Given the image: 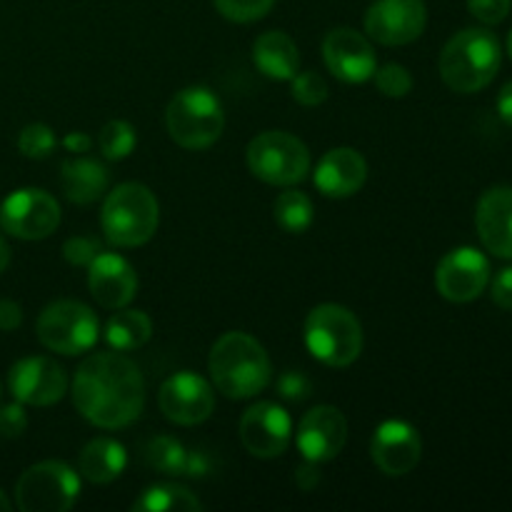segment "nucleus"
<instances>
[{
  "mask_svg": "<svg viewBox=\"0 0 512 512\" xmlns=\"http://www.w3.org/2000/svg\"><path fill=\"white\" fill-rule=\"evenodd\" d=\"M73 403L95 428H128L145 408L143 373L118 350L90 355L75 373Z\"/></svg>",
  "mask_w": 512,
  "mask_h": 512,
  "instance_id": "nucleus-1",
  "label": "nucleus"
},
{
  "mask_svg": "<svg viewBox=\"0 0 512 512\" xmlns=\"http://www.w3.org/2000/svg\"><path fill=\"white\" fill-rule=\"evenodd\" d=\"M208 373L225 398L248 400L268 388L273 380V365L253 335L233 330L215 340L208 358Z\"/></svg>",
  "mask_w": 512,
  "mask_h": 512,
  "instance_id": "nucleus-2",
  "label": "nucleus"
},
{
  "mask_svg": "<svg viewBox=\"0 0 512 512\" xmlns=\"http://www.w3.org/2000/svg\"><path fill=\"white\" fill-rule=\"evenodd\" d=\"M503 63L498 35L485 28H465L445 43L440 53L443 83L455 93H478L488 88Z\"/></svg>",
  "mask_w": 512,
  "mask_h": 512,
  "instance_id": "nucleus-3",
  "label": "nucleus"
},
{
  "mask_svg": "<svg viewBox=\"0 0 512 512\" xmlns=\"http://www.w3.org/2000/svg\"><path fill=\"white\" fill-rule=\"evenodd\" d=\"M160 205L153 190L143 183H120L110 190L100 210L105 240L115 248H138L155 235Z\"/></svg>",
  "mask_w": 512,
  "mask_h": 512,
  "instance_id": "nucleus-4",
  "label": "nucleus"
},
{
  "mask_svg": "<svg viewBox=\"0 0 512 512\" xmlns=\"http://www.w3.org/2000/svg\"><path fill=\"white\" fill-rule=\"evenodd\" d=\"M168 133L180 148L205 150L223 135L225 113L218 95L205 85H190L173 95L165 110Z\"/></svg>",
  "mask_w": 512,
  "mask_h": 512,
  "instance_id": "nucleus-5",
  "label": "nucleus"
},
{
  "mask_svg": "<svg viewBox=\"0 0 512 512\" xmlns=\"http://www.w3.org/2000/svg\"><path fill=\"white\" fill-rule=\"evenodd\" d=\"M305 345L328 368H348L363 353V325L343 305H315L305 320Z\"/></svg>",
  "mask_w": 512,
  "mask_h": 512,
  "instance_id": "nucleus-6",
  "label": "nucleus"
},
{
  "mask_svg": "<svg viewBox=\"0 0 512 512\" xmlns=\"http://www.w3.org/2000/svg\"><path fill=\"white\" fill-rule=\"evenodd\" d=\"M248 168L263 183L290 188L308 178L310 150L285 130H265L248 143Z\"/></svg>",
  "mask_w": 512,
  "mask_h": 512,
  "instance_id": "nucleus-7",
  "label": "nucleus"
},
{
  "mask_svg": "<svg viewBox=\"0 0 512 512\" xmlns=\"http://www.w3.org/2000/svg\"><path fill=\"white\" fill-rule=\"evenodd\" d=\"M38 338L58 355H83L98 343V315L80 300H55L38 315Z\"/></svg>",
  "mask_w": 512,
  "mask_h": 512,
  "instance_id": "nucleus-8",
  "label": "nucleus"
},
{
  "mask_svg": "<svg viewBox=\"0 0 512 512\" xmlns=\"http://www.w3.org/2000/svg\"><path fill=\"white\" fill-rule=\"evenodd\" d=\"M80 475L63 460H45L20 475L15 503L23 512H65L78 503Z\"/></svg>",
  "mask_w": 512,
  "mask_h": 512,
  "instance_id": "nucleus-9",
  "label": "nucleus"
},
{
  "mask_svg": "<svg viewBox=\"0 0 512 512\" xmlns=\"http://www.w3.org/2000/svg\"><path fill=\"white\" fill-rule=\"evenodd\" d=\"M60 205L48 190L20 188L0 205V228L20 240H45L58 230Z\"/></svg>",
  "mask_w": 512,
  "mask_h": 512,
  "instance_id": "nucleus-10",
  "label": "nucleus"
},
{
  "mask_svg": "<svg viewBox=\"0 0 512 512\" xmlns=\"http://www.w3.org/2000/svg\"><path fill=\"white\" fill-rule=\"evenodd\" d=\"M160 413L175 425H200L213 415L215 410V393L213 385L198 373H175L160 385L158 393Z\"/></svg>",
  "mask_w": 512,
  "mask_h": 512,
  "instance_id": "nucleus-11",
  "label": "nucleus"
},
{
  "mask_svg": "<svg viewBox=\"0 0 512 512\" xmlns=\"http://www.w3.org/2000/svg\"><path fill=\"white\" fill-rule=\"evenodd\" d=\"M8 390L13 398L33 408H48L68 393V375L53 358L30 355L18 360L8 373Z\"/></svg>",
  "mask_w": 512,
  "mask_h": 512,
  "instance_id": "nucleus-12",
  "label": "nucleus"
},
{
  "mask_svg": "<svg viewBox=\"0 0 512 512\" xmlns=\"http://www.w3.org/2000/svg\"><path fill=\"white\" fill-rule=\"evenodd\" d=\"M490 283V263L478 248H455L445 255L435 270L438 293L450 303H473Z\"/></svg>",
  "mask_w": 512,
  "mask_h": 512,
  "instance_id": "nucleus-13",
  "label": "nucleus"
},
{
  "mask_svg": "<svg viewBox=\"0 0 512 512\" xmlns=\"http://www.w3.org/2000/svg\"><path fill=\"white\" fill-rule=\"evenodd\" d=\"M428 8L423 0H375L365 13V33L380 45H408L423 35Z\"/></svg>",
  "mask_w": 512,
  "mask_h": 512,
  "instance_id": "nucleus-14",
  "label": "nucleus"
},
{
  "mask_svg": "<svg viewBox=\"0 0 512 512\" xmlns=\"http://www.w3.org/2000/svg\"><path fill=\"white\" fill-rule=\"evenodd\" d=\"M240 440L255 458H278L293 440V420L278 403H255L240 418Z\"/></svg>",
  "mask_w": 512,
  "mask_h": 512,
  "instance_id": "nucleus-15",
  "label": "nucleus"
},
{
  "mask_svg": "<svg viewBox=\"0 0 512 512\" xmlns=\"http://www.w3.org/2000/svg\"><path fill=\"white\" fill-rule=\"evenodd\" d=\"M348 443V420L333 405H315L303 415L295 433L300 455L310 463H330Z\"/></svg>",
  "mask_w": 512,
  "mask_h": 512,
  "instance_id": "nucleus-16",
  "label": "nucleus"
},
{
  "mask_svg": "<svg viewBox=\"0 0 512 512\" xmlns=\"http://www.w3.org/2000/svg\"><path fill=\"white\" fill-rule=\"evenodd\" d=\"M423 455V440L418 428L405 420H385L370 438V458L380 473L390 478H403L413 473Z\"/></svg>",
  "mask_w": 512,
  "mask_h": 512,
  "instance_id": "nucleus-17",
  "label": "nucleus"
},
{
  "mask_svg": "<svg viewBox=\"0 0 512 512\" xmlns=\"http://www.w3.org/2000/svg\"><path fill=\"white\" fill-rule=\"evenodd\" d=\"M323 58L330 73L343 83H365L378 68L370 40L353 28L330 30L323 40Z\"/></svg>",
  "mask_w": 512,
  "mask_h": 512,
  "instance_id": "nucleus-18",
  "label": "nucleus"
},
{
  "mask_svg": "<svg viewBox=\"0 0 512 512\" xmlns=\"http://www.w3.org/2000/svg\"><path fill=\"white\" fill-rule=\"evenodd\" d=\"M88 288L95 303L108 310L128 308L138 293L135 268L118 253H103L88 265Z\"/></svg>",
  "mask_w": 512,
  "mask_h": 512,
  "instance_id": "nucleus-19",
  "label": "nucleus"
},
{
  "mask_svg": "<svg viewBox=\"0 0 512 512\" xmlns=\"http://www.w3.org/2000/svg\"><path fill=\"white\" fill-rule=\"evenodd\" d=\"M475 228L488 253L512 260V185L485 190L475 210Z\"/></svg>",
  "mask_w": 512,
  "mask_h": 512,
  "instance_id": "nucleus-20",
  "label": "nucleus"
},
{
  "mask_svg": "<svg viewBox=\"0 0 512 512\" xmlns=\"http://www.w3.org/2000/svg\"><path fill=\"white\" fill-rule=\"evenodd\" d=\"M313 180L325 198H350L368 180V163L355 148H333L318 160Z\"/></svg>",
  "mask_w": 512,
  "mask_h": 512,
  "instance_id": "nucleus-21",
  "label": "nucleus"
},
{
  "mask_svg": "<svg viewBox=\"0 0 512 512\" xmlns=\"http://www.w3.org/2000/svg\"><path fill=\"white\" fill-rule=\"evenodd\" d=\"M253 60L260 73L273 80H293L300 70L298 45L283 30H268L258 35L253 45Z\"/></svg>",
  "mask_w": 512,
  "mask_h": 512,
  "instance_id": "nucleus-22",
  "label": "nucleus"
},
{
  "mask_svg": "<svg viewBox=\"0 0 512 512\" xmlns=\"http://www.w3.org/2000/svg\"><path fill=\"white\" fill-rule=\"evenodd\" d=\"M108 170L90 158H70L60 168V185L70 203L90 205L108 193Z\"/></svg>",
  "mask_w": 512,
  "mask_h": 512,
  "instance_id": "nucleus-23",
  "label": "nucleus"
},
{
  "mask_svg": "<svg viewBox=\"0 0 512 512\" xmlns=\"http://www.w3.org/2000/svg\"><path fill=\"white\" fill-rule=\"evenodd\" d=\"M128 465V453L113 438H95L83 448L78 460L80 475L95 485H108L123 475Z\"/></svg>",
  "mask_w": 512,
  "mask_h": 512,
  "instance_id": "nucleus-24",
  "label": "nucleus"
},
{
  "mask_svg": "<svg viewBox=\"0 0 512 512\" xmlns=\"http://www.w3.org/2000/svg\"><path fill=\"white\" fill-rule=\"evenodd\" d=\"M150 335H153V320L143 310L120 308L110 315L108 325H105V343L118 353L143 348Z\"/></svg>",
  "mask_w": 512,
  "mask_h": 512,
  "instance_id": "nucleus-25",
  "label": "nucleus"
},
{
  "mask_svg": "<svg viewBox=\"0 0 512 512\" xmlns=\"http://www.w3.org/2000/svg\"><path fill=\"white\" fill-rule=\"evenodd\" d=\"M135 512H198L203 503L198 495L178 483H155L143 490L138 500L130 505Z\"/></svg>",
  "mask_w": 512,
  "mask_h": 512,
  "instance_id": "nucleus-26",
  "label": "nucleus"
},
{
  "mask_svg": "<svg viewBox=\"0 0 512 512\" xmlns=\"http://www.w3.org/2000/svg\"><path fill=\"white\" fill-rule=\"evenodd\" d=\"M273 215L275 223L285 230V233L300 235L313 225L315 208L310 203V198L300 190H283V193L275 198L273 203Z\"/></svg>",
  "mask_w": 512,
  "mask_h": 512,
  "instance_id": "nucleus-27",
  "label": "nucleus"
},
{
  "mask_svg": "<svg viewBox=\"0 0 512 512\" xmlns=\"http://www.w3.org/2000/svg\"><path fill=\"white\" fill-rule=\"evenodd\" d=\"M145 463L158 473L180 478L188 470V450L180 440L170 438V435H158L145 445Z\"/></svg>",
  "mask_w": 512,
  "mask_h": 512,
  "instance_id": "nucleus-28",
  "label": "nucleus"
},
{
  "mask_svg": "<svg viewBox=\"0 0 512 512\" xmlns=\"http://www.w3.org/2000/svg\"><path fill=\"white\" fill-rule=\"evenodd\" d=\"M138 145V135H135V128L128 123V120H110V123L103 125L98 135V148L100 153L108 160H125Z\"/></svg>",
  "mask_w": 512,
  "mask_h": 512,
  "instance_id": "nucleus-29",
  "label": "nucleus"
},
{
  "mask_svg": "<svg viewBox=\"0 0 512 512\" xmlns=\"http://www.w3.org/2000/svg\"><path fill=\"white\" fill-rule=\"evenodd\" d=\"M58 140H55V133L45 123H30L20 130L18 135V150L25 155V158L43 160L48 158L55 150Z\"/></svg>",
  "mask_w": 512,
  "mask_h": 512,
  "instance_id": "nucleus-30",
  "label": "nucleus"
},
{
  "mask_svg": "<svg viewBox=\"0 0 512 512\" xmlns=\"http://www.w3.org/2000/svg\"><path fill=\"white\" fill-rule=\"evenodd\" d=\"M218 13L233 23H255L273 10L275 0H213Z\"/></svg>",
  "mask_w": 512,
  "mask_h": 512,
  "instance_id": "nucleus-31",
  "label": "nucleus"
},
{
  "mask_svg": "<svg viewBox=\"0 0 512 512\" xmlns=\"http://www.w3.org/2000/svg\"><path fill=\"white\" fill-rule=\"evenodd\" d=\"M290 93L300 105L315 108V105L325 103V98H328V83L315 70H305V73H298L290 80Z\"/></svg>",
  "mask_w": 512,
  "mask_h": 512,
  "instance_id": "nucleus-32",
  "label": "nucleus"
},
{
  "mask_svg": "<svg viewBox=\"0 0 512 512\" xmlns=\"http://www.w3.org/2000/svg\"><path fill=\"white\" fill-rule=\"evenodd\" d=\"M375 85L385 98H405L413 90V75L408 68L398 63H388L383 68H375Z\"/></svg>",
  "mask_w": 512,
  "mask_h": 512,
  "instance_id": "nucleus-33",
  "label": "nucleus"
},
{
  "mask_svg": "<svg viewBox=\"0 0 512 512\" xmlns=\"http://www.w3.org/2000/svg\"><path fill=\"white\" fill-rule=\"evenodd\" d=\"M100 253H103V243L90 235H73L63 243V258L75 268H88Z\"/></svg>",
  "mask_w": 512,
  "mask_h": 512,
  "instance_id": "nucleus-34",
  "label": "nucleus"
},
{
  "mask_svg": "<svg viewBox=\"0 0 512 512\" xmlns=\"http://www.w3.org/2000/svg\"><path fill=\"white\" fill-rule=\"evenodd\" d=\"M512 0H468V10L473 18L485 25H498L508 18Z\"/></svg>",
  "mask_w": 512,
  "mask_h": 512,
  "instance_id": "nucleus-35",
  "label": "nucleus"
},
{
  "mask_svg": "<svg viewBox=\"0 0 512 512\" xmlns=\"http://www.w3.org/2000/svg\"><path fill=\"white\" fill-rule=\"evenodd\" d=\"M28 428V415H25L23 403H10L0 408V438H20Z\"/></svg>",
  "mask_w": 512,
  "mask_h": 512,
  "instance_id": "nucleus-36",
  "label": "nucleus"
},
{
  "mask_svg": "<svg viewBox=\"0 0 512 512\" xmlns=\"http://www.w3.org/2000/svg\"><path fill=\"white\" fill-rule=\"evenodd\" d=\"M278 393L283 395L285 400L300 403V400H305L310 395V380L305 378L303 373H293V370H288L285 375H280Z\"/></svg>",
  "mask_w": 512,
  "mask_h": 512,
  "instance_id": "nucleus-37",
  "label": "nucleus"
},
{
  "mask_svg": "<svg viewBox=\"0 0 512 512\" xmlns=\"http://www.w3.org/2000/svg\"><path fill=\"white\" fill-rule=\"evenodd\" d=\"M490 295L493 303L503 310H512V268H503L495 275L493 285H490Z\"/></svg>",
  "mask_w": 512,
  "mask_h": 512,
  "instance_id": "nucleus-38",
  "label": "nucleus"
},
{
  "mask_svg": "<svg viewBox=\"0 0 512 512\" xmlns=\"http://www.w3.org/2000/svg\"><path fill=\"white\" fill-rule=\"evenodd\" d=\"M295 485H298L303 493H310V490L318 488L320 485L318 463H310V460H305V463L295 470Z\"/></svg>",
  "mask_w": 512,
  "mask_h": 512,
  "instance_id": "nucleus-39",
  "label": "nucleus"
},
{
  "mask_svg": "<svg viewBox=\"0 0 512 512\" xmlns=\"http://www.w3.org/2000/svg\"><path fill=\"white\" fill-rule=\"evenodd\" d=\"M23 323V310L13 300H0V330L10 333V330L20 328Z\"/></svg>",
  "mask_w": 512,
  "mask_h": 512,
  "instance_id": "nucleus-40",
  "label": "nucleus"
},
{
  "mask_svg": "<svg viewBox=\"0 0 512 512\" xmlns=\"http://www.w3.org/2000/svg\"><path fill=\"white\" fill-rule=\"evenodd\" d=\"M210 473V458L203 450H188V478H205Z\"/></svg>",
  "mask_w": 512,
  "mask_h": 512,
  "instance_id": "nucleus-41",
  "label": "nucleus"
},
{
  "mask_svg": "<svg viewBox=\"0 0 512 512\" xmlns=\"http://www.w3.org/2000/svg\"><path fill=\"white\" fill-rule=\"evenodd\" d=\"M63 145H65V150H68V153L80 155V153H88L90 145H93V138H90L88 133H83V130H73V133L65 135Z\"/></svg>",
  "mask_w": 512,
  "mask_h": 512,
  "instance_id": "nucleus-42",
  "label": "nucleus"
},
{
  "mask_svg": "<svg viewBox=\"0 0 512 512\" xmlns=\"http://www.w3.org/2000/svg\"><path fill=\"white\" fill-rule=\"evenodd\" d=\"M498 113H500V118L505 120V123L510 125L512 128V80L508 85H505L503 90H500V95H498Z\"/></svg>",
  "mask_w": 512,
  "mask_h": 512,
  "instance_id": "nucleus-43",
  "label": "nucleus"
},
{
  "mask_svg": "<svg viewBox=\"0 0 512 512\" xmlns=\"http://www.w3.org/2000/svg\"><path fill=\"white\" fill-rule=\"evenodd\" d=\"M8 265H10V245H8V240L0 235V273H3Z\"/></svg>",
  "mask_w": 512,
  "mask_h": 512,
  "instance_id": "nucleus-44",
  "label": "nucleus"
},
{
  "mask_svg": "<svg viewBox=\"0 0 512 512\" xmlns=\"http://www.w3.org/2000/svg\"><path fill=\"white\" fill-rule=\"evenodd\" d=\"M10 508H13V505H10L8 495H5L3 490H0V512H10Z\"/></svg>",
  "mask_w": 512,
  "mask_h": 512,
  "instance_id": "nucleus-45",
  "label": "nucleus"
},
{
  "mask_svg": "<svg viewBox=\"0 0 512 512\" xmlns=\"http://www.w3.org/2000/svg\"><path fill=\"white\" fill-rule=\"evenodd\" d=\"M508 53H510V58H512V33L508 35Z\"/></svg>",
  "mask_w": 512,
  "mask_h": 512,
  "instance_id": "nucleus-46",
  "label": "nucleus"
}]
</instances>
